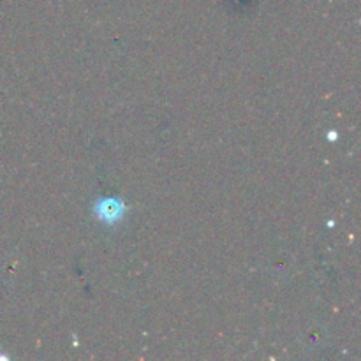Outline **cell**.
<instances>
[{"label":"cell","mask_w":361,"mask_h":361,"mask_svg":"<svg viewBox=\"0 0 361 361\" xmlns=\"http://www.w3.org/2000/svg\"><path fill=\"white\" fill-rule=\"evenodd\" d=\"M94 210L95 215H97L102 222L113 224V222H118L120 219L123 217L126 207H123L122 201L115 200V197H102V200H99L97 203H95Z\"/></svg>","instance_id":"1"}]
</instances>
